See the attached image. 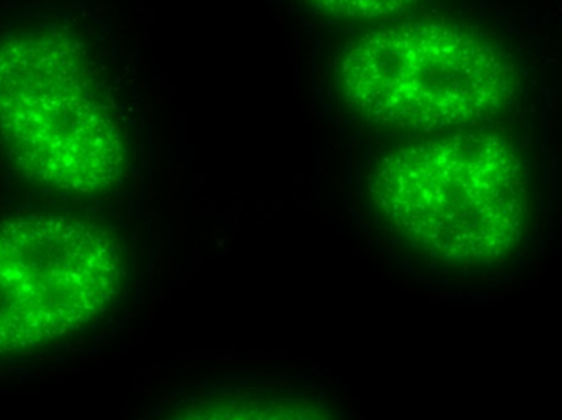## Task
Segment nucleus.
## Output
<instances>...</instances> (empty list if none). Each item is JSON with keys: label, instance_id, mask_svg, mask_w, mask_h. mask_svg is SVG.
<instances>
[{"label": "nucleus", "instance_id": "1", "mask_svg": "<svg viewBox=\"0 0 562 420\" xmlns=\"http://www.w3.org/2000/svg\"><path fill=\"white\" fill-rule=\"evenodd\" d=\"M370 193L397 231L450 264L503 261L526 228L525 170L512 144L495 134L400 147L374 167Z\"/></svg>", "mask_w": 562, "mask_h": 420}, {"label": "nucleus", "instance_id": "2", "mask_svg": "<svg viewBox=\"0 0 562 420\" xmlns=\"http://www.w3.org/2000/svg\"><path fill=\"white\" fill-rule=\"evenodd\" d=\"M0 143L25 179L74 195L111 189L126 167L83 50L58 31L0 38Z\"/></svg>", "mask_w": 562, "mask_h": 420}, {"label": "nucleus", "instance_id": "3", "mask_svg": "<svg viewBox=\"0 0 562 420\" xmlns=\"http://www.w3.org/2000/svg\"><path fill=\"white\" fill-rule=\"evenodd\" d=\"M338 77L355 110L414 129L476 123L502 110L515 91L506 55L446 22H407L363 35L345 52Z\"/></svg>", "mask_w": 562, "mask_h": 420}, {"label": "nucleus", "instance_id": "4", "mask_svg": "<svg viewBox=\"0 0 562 420\" xmlns=\"http://www.w3.org/2000/svg\"><path fill=\"white\" fill-rule=\"evenodd\" d=\"M123 274L116 241L83 219L31 215L0 223V354L90 323L116 298Z\"/></svg>", "mask_w": 562, "mask_h": 420}, {"label": "nucleus", "instance_id": "5", "mask_svg": "<svg viewBox=\"0 0 562 420\" xmlns=\"http://www.w3.org/2000/svg\"><path fill=\"white\" fill-rule=\"evenodd\" d=\"M173 420H335L322 404L304 397H225L196 404Z\"/></svg>", "mask_w": 562, "mask_h": 420}, {"label": "nucleus", "instance_id": "6", "mask_svg": "<svg viewBox=\"0 0 562 420\" xmlns=\"http://www.w3.org/2000/svg\"><path fill=\"white\" fill-rule=\"evenodd\" d=\"M315 8L344 19H378L396 14L416 0H311Z\"/></svg>", "mask_w": 562, "mask_h": 420}]
</instances>
